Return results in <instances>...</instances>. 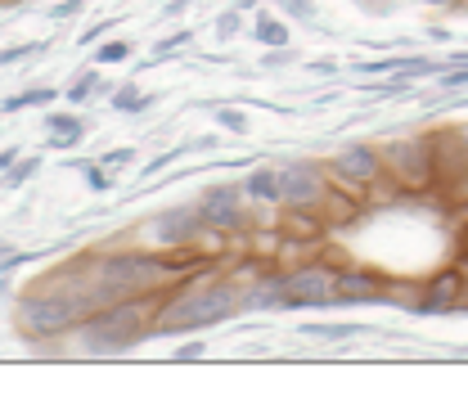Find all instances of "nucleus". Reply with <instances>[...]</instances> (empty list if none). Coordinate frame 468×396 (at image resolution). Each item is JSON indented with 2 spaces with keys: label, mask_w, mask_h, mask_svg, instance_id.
Masks as SVG:
<instances>
[{
  "label": "nucleus",
  "mask_w": 468,
  "mask_h": 396,
  "mask_svg": "<svg viewBox=\"0 0 468 396\" xmlns=\"http://www.w3.org/2000/svg\"><path fill=\"white\" fill-rule=\"evenodd\" d=\"M338 176H347L351 185H369V180H378V149H369V144H351L338 154Z\"/></svg>",
  "instance_id": "9"
},
{
  "label": "nucleus",
  "mask_w": 468,
  "mask_h": 396,
  "mask_svg": "<svg viewBox=\"0 0 468 396\" xmlns=\"http://www.w3.org/2000/svg\"><path fill=\"white\" fill-rule=\"evenodd\" d=\"M14 163H18V149H0V171L14 167Z\"/></svg>",
  "instance_id": "32"
},
{
  "label": "nucleus",
  "mask_w": 468,
  "mask_h": 396,
  "mask_svg": "<svg viewBox=\"0 0 468 396\" xmlns=\"http://www.w3.org/2000/svg\"><path fill=\"white\" fill-rule=\"evenodd\" d=\"M217 32H221V37H230V32H239V14H234V9H226V14L217 18Z\"/></svg>",
  "instance_id": "27"
},
{
  "label": "nucleus",
  "mask_w": 468,
  "mask_h": 396,
  "mask_svg": "<svg viewBox=\"0 0 468 396\" xmlns=\"http://www.w3.org/2000/svg\"><path fill=\"white\" fill-rule=\"evenodd\" d=\"M432 5H451V0H432Z\"/></svg>",
  "instance_id": "35"
},
{
  "label": "nucleus",
  "mask_w": 468,
  "mask_h": 396,
  "mask_svg": "<svg viewBox=\"0 0 468 396\" xmlns=\"http://www.w3.org/2000/svg\"><path fill=\"white\" fill-rule=\"evenodd\" d=\"M234 311H243V293L234 284H203V288H185L158 311L154 334H189V329H212L221 320H234Z\"/></svg>",
  "instance_id": "1"
},
{
  "label": "nucleus",
  "mask_w": 468,
  "mask_h": 396,
  "mask_svg": "<svg viewBox=\"0 0 468 396\" xmlns=\"http://www.w3.org/2000/svg\"><path fill=\"white\" fill-rule=\"evenodd\" d=\"M329 302H334V275H329L324 266L284 275V306H289V311H302V306H329Z\"/></svg>",
  "instance_id": "5"
},
{
  "label": "nucleus",
  "mask_w": 468,
  "mask_h": 396,
  "mask_svg": "<svg viewBox=\"0 0 468 396\" xmlns=\"http://www.w3.org/2000/svg\"><path fill=\"white\" fill-rule=\"evenodd\" d=\"M81 5H86V0H63V5L50 9V18H72V14H81Z\"/></svg>",
  "instance_id": "26"
},
{
  "label": "nucleus",
  "mask_w": 468,
  "mask_h": 396,
  "mask_svg": "<svg viewBox=\"0 0 468 396\" xmlns=\"http://www.w3.org/2000/svg\"><path fill=\"white\" fill-rule=\"evenodd\" d=\"M306 338H324V342H347V338H360L365 325H302Z\"/></svg>",
  "instance_id": "16"
},
{
  "label": "nucleus",
  "mask_w": 468,
  "mask_h": 396,
  "mask_svg": "<svg viewBox=\"0 0 468 396\" xmlns=\"http://www.w3.org/2000/svg\"><path fill=\"white\" fill-rule=\"evenodd\" d=\"M198 230H203L198 208H172V212H163V217L154 221V239H158V243H189Z\"/></svg>",
  "instance_id": "7"
},
{
  "label": "nucleus",
  "mask_w": 468,
  "mask_h": 396,
  "mask_svg": "<svg viewBox=\"0 0 468 396\" xmlns=\"http://www.w3.org/2000/svg\"><path fill=\"white\" fill-rule=\"evenodd\" d=\"M104 91H109V86L100 81V72H95V68H86V72H77V81L68 86V100H72V104H86L90 95H104Z\"/></svg>",
  "instance_id": "15"
},
{
  "label": "nucleus",
  "mask_w": 468,
  "mask_h": 396,
  "mask_svg": "<svg viewBox=\"0 0 468 396\" xmlns=\"http://www.w3.org/2000/svg\"><path fill=\"white\" fill-rule=\"evenodd\" d=\"M280 180H284V203H292V208H302V203H315V198H320V171L306 167V163L284 167L280 171Z\"/></svg>",
  "instance_id": "8"
},
{
  "label": "nucleus",
  "mask_w": 468,
  "mask_h": 396,
  "mask_svg": "<svg viewBox=\"0 0 468 396\" xmlns=\"http://www.w3.org/2000/svg\"><path fill=\"white\" fill-rule=\"evenodd\" d=\"M180 154H185V149H167L163 158H154V163H149V167H144V171L154 176V171H163V167H167V163H172V158H180Z\"/></svg>",
  "instance_id": "30"
},
{
  "label": "nucleus",
  "mask_w": 468,
  "mask_h": 396,
  "mask_svg": "<svg viewBox=\"0 0 468 396\" xmlns=\"http://www.w3.org/2000/svg\"><path fill=\"white\" fill-rule=\"evenodd\" d=\"M234 5H257V0H234Z\"/></svg>",
  "instance_id": "33"
},
{
  "label": "nucleus",
  "mask_w": 468,
  "mask_h": 396,
  "mask_svg": "<svg viewBox=\"0 0 468 396\" xmlns=\"http://www.w3.org/2000/svg\"><path fill=\"white\" fill-rule=\"evenodd\" d=\"M46 46H9V50H0V63H14V59H27V55H41Z\"/></svg>",
  "instance_id": "24"
},
{
  "label": "nucleus",
  "mask_w": 468,
  "mask_h": 396,
  "mask_svg": "<svg viewBox=\"0 0 468 396\" xmlns=\"http://www.w3.org/2000/svg\"><path fill=\"white\" fill-rule=\"evenodd\" d=\"M46 135H50V149H72V144H81L86 122L72 113H46Z\"/></svg>",
  "instance_id": "11"
},
{
  "label": "nucleus",
  "mask_w": 468,
  "mask_h": 396,
  "mask_svg": "<svg viewBox=\"0 0 468 396\" xmlns=\"http://www.w3.org/2000/svg\"><path fill=\"white\" fill-rule=\"evenodd\" d=\"M37 167H41V158L14 163V167H5V176H0V185H5V189H18V185H27V180L37 176Z\"/></svg>",
  "instance_id": "19"
},
{
  "label": "nucleus",
  "mask_w": 468,
  "mask_h": 396,
  "mask_svg": "<svg viewBox=\"0 0 468 396\" xmlns=\"http://www.w3.org/2000/svg\"><path fill=\"white\" fill-rule=\"evenodd\" d=\"M100 302V293L90 288H77V293H63V288H37L18 302V329L27 338H58L68 329H81L86 311Z\"/></svg>",
  "instance_id": "2"
},
{
  "label": "nucleus",
  "mask_w": 468,
  "mask_h": 396,
  "mask_svg": "<svg viewBox=\"0 0 468 396\" xmlns=\"http://www.w3.org/2000/svg\"><path fill=\"white\" fill-rule=\"evenodd\" d=\"M109 27H113V23H95L90 32H81V46H90V41H100V37H104Z\"/></svg>",
  "instance_id": "31"
},
{
  "label": "nucleus",
  "mask_w": 468,
  "mask_h": 396,
  "mask_svg": "<svg viewBox=\"0 0 468 396\" xmlns=\"http://www.w3.org/2000/svg\"><path fill=\"white\" fill-rule=\"evenodd\" d=\"M154 104V95H140L135 86H122V91H113V109L117 113H144Z\"/></svg>",
  "instance_id": "17"
},
{
  "label": "nucleus",
  "mask_w": 468,
  "mask_h": 396,
  "mask_svg": "<svg viewBox=\"0 0 468 396\" xmlns=\"http://www.w3.org/2000/svg\"><path fill=\"white\" fill-rule=\"evenodd\" d=\"M77 171H81V180L90 185V194H109L113 180H109V171L100 167V163H77Z\"/></svg>",
  "instance_id": "20"
},
{
  "label": "nucleus",
  "mask_w": 468,
  "mask_h": 396,
  "mask_svg": "<svg viewBox=\"0 0 468 396\" xmlns=\"http://www.w3.org/2000/svg\"><path fill=\"white\" fill-rule=\"evenodd\" d=\"M257 41H261L266 50H284V46H289V27H284L280 18H271V14H257Z\"/></svg>",
  "instance_id": "14"
},
{
  "label": "nucleus",
  "mask_w": 468,
  "mask_h": 396,
  "mask_svg": "<svg viewBox=\"0 0 468 396\" xmlns=\"http://www.w3.org/2000/svg\"><path fill=\"white\" fill-rule=\"evenodd\" d=\"M460 293H464L460 275H441V280L428 284V297L419 302V311H451V306L460 302Z\"/></svg>",
  "instance_id": "13"
},
{
  "label": "nucleus",
  "mask_w": 468,
  "mask_h": 396,
  "mask_svg": "<svg viewBox=\"0 0 468 396\" xmlns=\"http://www.w3.org/2000/svg\"><path fill=\"white\" fill-rule=\"evenodd\" d=\"M0 293H5V280H0Z\"/></svg>",
  "instance_id": "37"
},
{
  "label": "nucleus",
  "mask_w": 468,
  "mask_h": 396,
  "mask_svg": "<svg viewBox=\"0 0 468 396\" xmlns=\"http://www.w3.org/2000/svg\"><path fill=\"white\" fill-rule=\"evenodd\" d=\"M126 55H131V41H109V46H100L95 63H122Z\"/></svg>",
  "instance_id": "21"
},
{
  "label": "nucleus",
  "mask_w": 468,
  "mask_h": 396,
  "mask_svg": "<svg viewBox=\"0 0 468 396\" xmlns=\"http://www.w3.org/2000/svg\"><path fill=\"white\" fill-rule=\"evenodd\" d=\"M149 334H154V325L144 320V297L109 302L104 311L81 320V347L90 356H122V351L140 347Z\"/></svg>",
  "instance_id": "3"
},
{
  "label": "nucleus",
  "mask_w": 468,
  "mask_h": 396,
  "mask_svg": "<svg viewBox=\"0 0 468 396\" xmlns=\"http://www.w3.org/2000/svg\"><path fill=\"white\" fill-rule=\"evenodd\" d=\"M347 302H378V280L374 275H334V302L329 306H347Z\"/></svg>",
  "instance_id": "10"
},
{
  "label": "nucleus",
  "mask_w": 468,
  "mask_h": 396,
  "mask_svg": "<svg viewBox=\"0 0 468 396\" xmlns=\"http://www.w3.org/2000/svg\"><path fill=\"white\" fill-rule=\"evenodd\" d=\"M37 104H55V91H50V86H37V91H27V95H18V100H5V113L37 109Z\"/></svg>",
  "instance_id": "18"
},
{
  "label": "nucleus",
  "mask_w": 468,
  "mask_h": 396,
  "mask_svg": "<svg viewBox=\"0 0 468 396\" xmlns=\"http://www.w3.org/2000/svg\"><path fill=\"white\" fill-rule=\"evenodd\" d=\"M0 5H14V0H0Z\"/></svg>",
  "instance_id": "36"
},
{
  "label": "nucleus",
  "mask_w": 468,
  "mask_h": 396,
  "mask_svg": "<svg viewBox=\"0 0 468 396\" xmlns=\"http://www.w3.org/2000/svg\"><path fill=\"white\" fill-rule=\"evenodd\" d=\"M194 356H203V338H198V342H185V347L176 351V360H194Z\"/></svg>",
  "instance_id": "29"
},
{
  "label": "nucleus",
  "mask_w": 468,
  "mask_h": 396,
  "mask_svg": "<svg viewBox=\"0 0 468 396\" xmlns=\"http://www.w3.org/2000/svg\"><path fill=\"white\" fill-rule=\"evenodd\" d=\"M243 194H252V198H261V203H280V198H284V180H280L275 167H257V171H248Z\"/></svg>",
  "instance_id": "12"
},
{
  "label": "nucleus",
  "mask_w": 468,
  "mask_h": 396,
  "mask_svg": "<svg viewBox=\"0 0 468 396\" xmlns=\"http://www.w3.org/2000/svg\"><path fill=\"white\" fill-rule=\"evenodd\" d=\"M284 5V14L289 18H306V23H315V5L311 0H280Z\"/></svg>",
  "instance_id": "22"
},
{
  "label": "nucleus",
  "mask_w": 468,
  "mask_h": 396,
  "mask_svg": "<svg viewBox=\"0 0 468 396\" xmlns=\"http://www.w3.org/2000/svg\"><path fill=\"white\" fill-rule=\"evenodd\" d=\"M464 158H468V131H464Z\"/></svg>",
  "instance_id": "34"
},
{
  "label": "nucleus",
  "mask_w": 468,
  "mask_h": 396,
  "mask_svg": "<svg viewBox=\"0 0 468 396\" xmlns=\"http://www.w3.org/2000/svg\"><path fill=\"white\" fill-rule=\"evenodd\" d=\"M198 217L212 230H234L243 221V189L239 185H217L198 198Z\"/></svg>",
  "instance_id": "6"
},
{
  "label": "nucleus",
  "mask_w": 468,
  "mask_h": 396,
  "mask_svg": "<svg viewBox=\"0 0 468 396\" xmlns=\"http://www.w3.org/2000/svg\"><path fill=\"white\" fill-rule=\"evenodd\" d=\"M185 41H189V32H176V37H167V41H158V46H154V59H163V55H176V50H180Z\"/></svg>",
  "instance_id": "23"
},
{
  "label": "nucleus",
  "mask_w": 468,
  "mask_h": 396,
  "mask_svg": "<svg viewBox=\"0 0 468 396\" xmlns=\"http://www.w3.org/2000/svg\"><path fill=\"white\" fill-rule=\"evenodd\" d=\"M217 122H221V126H230V131H248V117L234 113V109H221V113H217Z\"/></svg>",
  "instance_id": "25"
},
{
  "label": "nucleus",
  "mask_w": 468,
  "mask_h": 396,
  "mask_svg": "<svg viewBox=\"0 0 468 396\" xmlns=\"http://www.w3.org/2000/svg\"><path fill=\"white\" fill-rule=\"evenodd\" d=\"M135 154L131 149H113V154H104V167H122V163H131Z\"/></svg>",
  "instance_id": "28"
},
{
  "label": "nucleus",
  "mask_w": 468,
  "mask_h": 396,
  "mask_svg": "<svg viewBox=\"0 0 468 396\" xmlns=\"http://www.w3.org/2000/svg\"><path fill=\"white\" fill-rule=\"evenodd\" d=\"M176 266L149 252H113L95 266V293L100 302H122V297H144L172 275Z\"/></svg>",
  "instance_id": "4"
}]
</instances>
